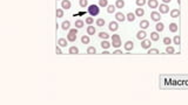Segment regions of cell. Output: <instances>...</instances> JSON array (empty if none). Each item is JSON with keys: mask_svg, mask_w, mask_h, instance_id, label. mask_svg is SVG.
Returning <instances> with one entry per match:
<instances>
[{"mask_svg": "<svg viewBox=\"0 0 188 105\" xmlns=\"http://www.w3.org/2000/svg\"><path fill=\"white\" fill-rule=\"evenodd\" d=\"M100 6L99 5H89L88 6V12L92 17H96L98 14L100 13Z\"/></svg>", "mask_w": 188, "mask_h": 105, "instance_id": "6da1fadb", "label": "cell"}, {"mask_svg": "<svg viewBox=\"0 0 188 105\" xmlns=\"http://www.w3.org/2000/svg\"><path fill=\"white\" fill-rule=\"evenodd\" d=\"M76 34H78V28H72L68 31V34H67V40L71 41V42H74L75 39H76Z\"/></svg>", "mask_w": 188, "mask_h": 105, "instance_id": "7a4b0ae2", "label": "cell"}, {"mask_svg": "<svg viewBox=\"0 0 188 105\" xmlns=\"http://www.w3.org/2000/svg\"><path fill=\"white\" fill-rule=\"evenodd\" d=\"M112 46L113 48H118L121 47V39H120V36L118 34H114L112 36Z\"/></svg>", "mask_w": 188, "mask_h": 105, "instance_id": "3957f363", "label": "cell"}, {"mask_svg": "<svg viewBox=\"0 0 188 105\" xmlns=\"http://www.w3.org/2000/svg\"><path fill=\"white\" fill-rule=\"evenodd\" d=\"M150 19L155 22H159L161 19V13L160 12H156V11H153L152 13H150Z\"/></svg>", "mask_w": 188, "mask_h": 105, "instance_id": "277c9868", "label": "cell"}, {"mask_svg": "<svg viewBox=\"0 0 188 105\" xmlns=\"http://www.w3.org/2000/svg\"><path fill=\"white\" fill-rule=\"evenodd\" d=\"M159 11H160L161 14H167L169 12V6H168L167 4H161L160 6H159Z\"/></svg>", "mask_w": 188, "mask_h": 105, "instance_id": "5b68a950", "label": "cell"}, {"mask_svg": "<svg viewBox=\"0 0 188 105\" xmlns=\"http://www.w3.org/2000/svg\"><path fill=\"white\" fill-rule=\"evenodd\" d=\"M118 28H119V25H118L116 21H111L110 24H108V29H110L111 32H116Z\"/></svg>", "mask_w": 188, "mask_h": 105, "instance_id": "8992f818", "label": "cell"}, {"mask_svg": "<svg viewBox=\"0 0 188 105\" xmlns=\"http://www.w3.org/2000/svg\"><path fill=\"white\" fill-rule=\"evenodd\" d=\"M147 4L149 6V8H152V10H155V8L159 7V1L157 0H148Z\"/></svg>", "mask_w": 188, "mask_h": 105, "instance_id": "52a82bcc", "label": "cell"}, {"mask_svg": "<svg viewBox=\"0 0 188 105\" xmlns=\"http://www.w3.org/2000/svg\"><path fill=\"white\" fill-rule=\"evenodd\" d=\"M115 19L119 22H123V21L126 20V15L123 13H121V12H118V13H115Z\"/></svg>", "mask_w": 188, "mask_h": 105, "instance_id": "ba28073f", "label": "cell"}, {"mask_svg": "<svg viewBox=\"0 0 188 105\" xmlns=\"http://www.w3.org/2000/svg\"><path fill=\"white\" fill-rule=\"evenodd\" d=\"M141 47L144 48V49H149V48L152 47V42H150V40H147V39L142 40V42H141Z\"/></svg>", "mask_w": 188, "mask_h": 105, "instance_id": "9c48e42d", "label": "cell"}, {"mask_svg": "<svg viewBox=\"0 0 188 105\" xmlns=\"http://www.w3.org/2000/svg\"><path fill=\"white\" fill-rule=\"evenodd\" d=\"M125 49H126L127 51H130V50H133V48H134V43H133V41H126L125 42Z\"/></svg>", "mask_w": 188, "mask_h": 105, "instance_id": "30bf717a", "label": "cell"}, {"mask_svg": "<svg viewBox=\"0 0 188 105\" xmlns=\"http://www.w3.org/2000/svg\"><path fill=\"white\" fill-rule=\"evenodd\" d=\"M146 36H147V34H146V32H145V29H142V31H139L137 33V39L138 40H145L146 39Z\"/></svg>", "mask_w": 188, "mask_h": 105, "instance_id": "8fae6325", "label": "cell"}, {"mask_svg": "<svg viewBox=\"0 0 188 105\" xmlns=\"http://www.w3.org/2000/svg\"><path fill=\"white\" fill-rule=\"evenodd\" d=\"M71 1L69 0H61V7L62 10H69L71 8Z\"/></svg>", "mask_w": 188, "mask_h": 105, "instance_id": "7c38bea8", "label": "cell"}, {"mask_svg": "<svg viewBox=\"0 0 188 105\" xmlns=\"http://www.w3.org/2000/svg\"><path fill=\"white\" fill-rule=\"evenodd\" d=\"M67 42H68L67 39H65V37H60V39L58 40V46H60V47H67Z\"/></svg>", "mask_w": 188, "mask_h": 105, "instance_id": "4fadbf2b", "label": "cell"}, {"mask_svg": "<svg viewBox=\"0 0 188 105\" xmlns=\"http://www.w3.org/2000/svg\"><path fill=\"white\" fill-rule=\"evenodd\" d=\"M135 15L137 17H144L145 15V10L142 8V7H138L137 10H135Z\"/></svg>", "mask_w": 188, "mask_h": 105, "instance_id": "5bb4252c", "label": "cell"}, {"mask_svg": "<svg viewBox=\"0 0 188 105\" xmlns=\"http://www.w3.org/2000/svg\"><path fill=\"white\" fill-rule=\"evenodd\" d=\"M171 17L173 19H176V18L180 17V10H172L171 11Z\"/></svg>", "mask_w": 188, "mask_h": 105, "instance_id": "9a60e30c", "label": "cell"}, {"mask_svg": "<svg viewBox=\"0 0 188 105\" xmlns=\"http://www.w3.org/2000/svg\"><path fill=\"white\" fill-rule=\"evenodd\" d=\"M115 7L116 8H119V10H122L123 7H125V1H123V0H116Z\"/></svg>", "mask_w": 188, "mask_h": 105, "instance_id": "2e32d148", "label": "cell"}, {"mask_svg": "<svg viewBox=\"0 0 188 105\" xmlns=\"http://www.w3.org/2000/svg\"><path fill=\"white\" fill-rule=\"evenodd\" d=\"M149 27V21L148 20H141L140 22V28H142V29H146V28Z\"/></svg>", "mask_w": 188, "mask_h": 105, "instance_id": "e0dca14e", "label": "cell"}, {"mask_svg": "<svg viewBox=\"0 0 188 105\" xmlns=\"http://www.w3.org/2000/svg\"><path fill=\"white\" fill-rule=\"evenodd\" d=\"M135 17H137V15H135V13H128L126 15V20H128L129 22H133V21L135 20Z\"/></svg>", "mask_w": 188, "mask_h": 105, "instance_id": "ac0fdd59", "label": "cell"}, {"mask_svg": "<svg viewBox=\"0 0 188 105\" xmlns=\"http://www.w3.org/2000/svg\"><path fill=\"white\" fill-rule=\"evenodd\" d=\"M165 28V25L162 24V22H156V25H155V29H156V32L159 33V32H162Z\"/></svg>", "mask_w": 188, "mask_h": 105, "instance_id": "d6986e66", "label": "cell"}, {"mask_svg": "<svg viewBox=\"0 0 188 105\" xmlns=\"http://www.w3.org/2000/svg\"><path fill=\"white\" fill-rule=\"evenodd\" d=\"M69 27H71V22H69V21H64L61 24V28L64 31H68Z\"/></svg>", "mask_w": 188, "mask_h": 105, "instance_id": "ffe728a7", "label": "cell"}, {"mask_svg": "<svg viewBox=\"0 0 188 105\" xmlns=\"http://www.w3.org/2000/svg\"><path fill=\"white\" fill-rule=\"evenodd\" d=\"M86 31H87V34H88V35H94V34H95V28L93 27L92 25H89Z\"/></svg>", "mask_w": 188, "mask_h": 105, "instance_id": "44dd1931", "label": "cell"}, {"mask_svg": "<svg viewBox=\"0 0 188 105\" xmlns=\"http://www.w3.org/2000/svg\"><path fill=\"white\" fill-rule=\"evenodd\" d=\"M84 26H85V22H84L81 19H78V20L75 21V28H78L79 29V28H82Z\"/></svg>", "mask_w": 188, "mask_h": 105, "instance_id": "7402d4cb", "label": "cell"}, {"mask_svg": "<svg viewBox=\"0 0 188 105\" xmlns=\"http://www.w3.org/2000/svg\"><path fill=\"white\" fill-rule=\"evenodd\" d=\"M159 37H160V35H159L157 32H153V33H150V40H152V41H157V40H159Z\"/></svg>", "mask_w": 188, "mask_h": 105, "instance_id": "603a6c76", "label": "cell"}, {"mask_svg": "<svg viewBox=\"0 0 188 105\" xmlns=\"http://www.w3.org/2000/svg\"><path fill=\"white\" fill-rule=\"evenodd\" d=\"M68 53L69 54H79V49H78V47H75V46H72V47H69V49H68Z\"/></svg>", "mask_w": 188, "mask_h": 105, "instance_id": "cb8c5ba5", "label": "cell"}, {"mask_svg": "<svg viewBox=\"0 0 188 105\" xmlns=\"http://www.w3.org/2000/svg\"><path fill=\"white\" fill-rule=\"evenodd\" d=\"M169 31H171L172 33H175V32L178 31V25L175 24V22H172V24H169Z\"/></svg>", "mask_w": 188, "mask_h": 105, "instance_id": "d4e9b609", "label": "cell"}, {"mask_svg": "<svg viewBox=\"0 0 188 105\" xmlns=\"http://www.w3.org/2000/svg\"><path fill=\"white\" fill-rule=\"evenodd\" d=\"M81 42L84 44H88L89 42H91V39H89V35H84V36L81 37Z\"/></svg>", "mask_w": 188, "mask_h": 105, "instance_id": "484cf974", "label": "cell"}, {"mask_svg": "<svg viewBox=\"0 0 188 105\" xmlns=\"http://www.w3.org/2000/svg\"><path fill=\"white\" fill-rule=\"evenodd\" d=\"M101 47H102V49H108V48L111 47V43L107 40H102V42H101Z\"/></svg>", "mask_w": 188, "mask_h": 105, "instance_id": "4316f807", "label": "cell"}, {"mask_svg": "<svg viewBox=\"0 0 188 105\" xmlns=\"http://www.w3.org/2000/svg\"><path fill=\"white\" fill-rule=\"evenodd\" d=\"M148 54L149 55H157L159 54V53H160V51L157 50L156 48H149V49H148V51H147Z\"/></svg>", "mask_w": 188, "mask_h": 105, "instance_id": "83f0119b", "label": "cell"}, {"mask_svg": "<svg viewBox=\"0 0 188 105\" xmlns=\"http://www.w3.org/2000/svg\"><path fill=\"white\" fill-rule=\"evenodd\" d=\"M95 24L98 27H103L105 26V19H96Z\"/></svg>", "mask_w": 188, "mask_h": 105, "instance_id": "f1b7e54d", "label": "cell"}, {"mask_svg": "<svg viewBox=\"0 0 188 105\" xmlns=\"http://www.w3.org/2000/svg\"><path fill=\"white\" fill-rule=\"evenodd\" d=\"M115 8H116L115 5H108V6H107V12L110 14H112L115 12Z\"/></svg>", "mask_w": 188, "mask_h": 105, "instance_id": "f546056e", "label": "cell"}, {"mask_svg": "<svg viewBox=\"0 0 188 105\" xmlns=\"http://www.w3.org/2000/svg\"><path fill=\"white\" fill-rule=\"evenodd\" d=\"M99 37H101L102 40H107V39L110 37V35H108V33H106V32H100V33H99Z\"/></svg>", "mask_w": 188, "mask_h": 105, "instance_id": "4dcf8cb0", "label": "cell"}, {"mask_svg": "<svg viewBox=\"0 0 188 105\" xmlns=\"http://www.w3.org/2000/svg\"><path fill=\"white\" fill-rule=\"evenodd\" d=\"M64 17V10H61V8H57V18L58 19H60V18Z\"/></svg>", "mask_w": 188, "mask_h": 105, "instance_id": "1f68e13d", "label": "cell"}, {"mask_svg": "<svg viewBox=\"0 0 188 105\" xmlns=\"http://www.w3.org/2000/svg\"><path fill=\"white\" fill-rule=\"evenodd\" d=\"M100 7H107L108 6V0H99Z\"/></svg>", "mask_w": 188, "mask_h": 105, "instance_id": "d6a6232c", "label": "cell"}, {"mask_svg": "<svg viewBox=\"0 0 188 105\" xmlns=\"http://www.w3.org/2000/svg\"><path fill=\"white\" fill-rule=\"evenodd\" d=\"M166 53H167V54H174L175 50H174V48H173V47L167 46V47H166Z\"/></svg>", "mask_w": 188, "mask_h": 105, "instance_id": "836d02e7", "label": "cell"}, {"mask_svg": "<svg viewBox=\"0 0 188 105\" xmlns=\"http://www.w3.org/2000/svg\"><path fill=\"white\" fill-rule=\"evenodd\" d=\"M79 4H80V6L81 7H87L88 6V0H79Z\"/></svg>", "mask_w": 188, "mask_h": 105, "instance_id": "e575fe53", "label": "cell"}, {"mask_svg": "<svg viewBox=\"0 0 188 105\" xmlns=\"http://www.w3.org/2000/svg\"><path fill=\"white\" fill-rule=\"evenodd\" d=\"M173 41H174V43L176 44V46H180V43H181V39H180V36H179V35H176V36H174V39H173Z\"/></svg>", "mask_w": 188, "mask_h": 105, "instance_id": "d590c367", "label": "cell"}, {"mask_svg": "<svg viewBox=\"0 0 188 105\" xmlns=\"http://www.w3.org/2000/svg\"><path fill=\"white\" fill-rule=\"evenodd\" d=\"M95 53H96V49L94 47H88V48H87V54L91 55V54H95Z\"/></svg>", "mask_w": 188, "mask_h": 105, "instance_id": "8d00e7d4", "label": "cell"}, {"mask_svg": "<svg viewBox=\"0 0 188 105\" xmlns=\"http://www.w3.org/2000/svg\"><path fill=\"white\" fill-rule=\"evenodd\" d=\"M85 22H86V24H87V25H88V26H89V25H92L93 22H94V19H93V17H88V18H86Z\"/></svg>", "mask_w": 188, "mask_h": 105, "instance_id": "74e56055", "label": "cell"}, {"mask_svg": "<svg viewBox=\"0 0 188 105\" xmlns=\"http://www.w3.org/2000/svg\"><path fill=\"white\" fill-rule=\"evenodd\" d=\"M172 43V40L169 39V37H164V44H166V46H171Z\"/></svg>", "mask_w": 188, "mask_h": 105, "instance_id": "f35d334b", "label": "cell"}, {"mask_svg": "<svg viewBox=\"0 0 188 105\" xmlns=\"http://www.w3.org/2000/svg\"><path fill=\"white\" fill-rule=\"evenodd\" d=\"M135 3H137V5L139 7H142L146 4V0H135Z\"/></svg>", "mask_w": 188, "mask_h": 105, "instance_id": "ab89813d", "label": "cell"}, {"mask_svg": "<svg viewBox=\"0 0 188 105\" xmlns=\"http://www.w3.org/2000/svg\"><path fill=\"white\" fill-rule=\"evenodd\" d=\"M55 53H57V54H59V55H60V54L62 53V51H61V47H60V46L55 48Z\"/></svg>", "mask_w": 188, "mask_h": 105, "instance_id": "60d3db41", "label": "cell"}, {"mask_svg": "<svg viewBox=\"0 0 188 105\" xmlns=\"http://www.w3.org/2000/svg\"><path fill=\"white\" fill-rule=\"evenodd\" d=\"M114 55H121L122 54V51L121 50H119V49H116V50H114V53H113Z\"/></svg>", "mask_w": 188, "mask_h": 105, "instance_id": "b9f144b4", "label": "cell"}, {"mask_svg": "<svg viewBox=\"0 0 188 105\" xmlns=\"http://www.w3.org/2000/svg\"><path fill=\"white\" fill-rule=\"evenodd\" d=\"M110 54V51L108 50H105V51H102V55H108Z\"/></svg>", "mask_w": 188, "mask_h": 105, "instance_id": "7bdbcfd3", "label": "cell"}, {"mask_svg": "<svg viewBox=\"0 0 188 105\" xmlns=\"http://www.w3.org/2000/svg\"><path fill=\"white\" fill-rule=\"evenodd\" d=\"M164 1V4H169L171 3V0H162Z\"/></svg>", "mask_w": 188, "mask_h": 105, "instance_id": "ee69618b", "label": "cell"}]
</instances>
